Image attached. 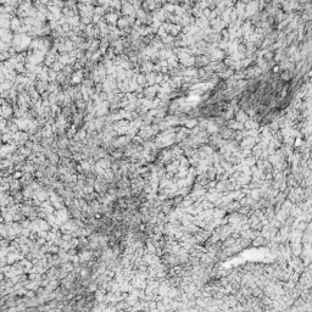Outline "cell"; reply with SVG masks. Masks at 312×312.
<instances>
[{
  "mask_svg": "<svg viewBox=\"0 0 312 312\" xmlns=\"http://www.w3.org/2000/svg\"><path fill=\"white\" fill-rule=\"evenodd\" d=\"M23 175H24L23 171H15V172L12 173V177L16 178V179H21V178L23 177Z\"/></svg>",
  "mask_w": 312,
  "mask_h": 312,
  "instance_id": "6da1fadb",
  "label": "cell"
}]
</instances>
